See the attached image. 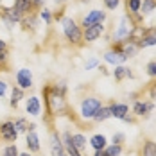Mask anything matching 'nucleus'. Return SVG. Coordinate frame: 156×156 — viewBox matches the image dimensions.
<instances>
[{"label":"nucleus","mask_w":156,"mask_h":156,"mask_svg":"<svg viewBox=\"0 0 156 156\" xmlns=\"http://www.w3.org/2000/svg\"><path fill=\"white\" fill-rule=\"evenodd\" d=\"M122 120H124V122H129V124H133V122H135V117H131V115L127 113V115H126Z\"/></svg>","instance_id":"38"},{"label":"nucleus","mask_w":156,"mask_h":156,"mask_svg":"<svg viewBox=\"0 0 156 156\" xmlns=\"http://www.w3.org/2000/svg\"><path fill=\"white\" fill-rule=\"evenodd\" d=\"M94 156H108V154H106L104 151H95V154H94Z\"/></svg>","instance_id":"39"},{"label":"nucleus","mask_w":156,"mask_h":156,"mask_svg":"<svg viewBox=\"0 0 156 156\" xmlns=\"http://www.w3.org/2000/svg\"><path fill=\"white\" fill-rule=\"evenodd\" d=\"M102 2H104L106 9H109V11H113V9H117L120 5V0H102Z\"/></svg>","instance_id":"32"},{"label":"nucleus","mask_w":156,"mask_h":156,"mask_svg":"<svg viewBox=\"0 0 156 156\" xmlns=\"http://www.w3.org/2000/svg\"><path fill=\"white\" fill-rule=\"evenodd\" d=\"M154 9H156V0H142V5H140V13H142V16L151 15Z\"/></svg>","instance_id":"25"},{"label":"nucleus","mask_w":156,"mask_h":156,"mask_svg":"<svg viewBox=\"0 0 156 156\" xmlns=\"http://www.w3.org/2000/svg\"><path fill=\"white\" fill-rule=\"evenodd\" d=\"M0 18L5 22L7 27H13L15 23H20L22 22V15L16 11L15 7H2L0 5Z\"/></svg>","instance_id":"4"},{"label":"nucleus","mask_w":156,"mask_h":156,"mask_svg":"<svg viewBox=\"0 0 156 156\" xmlns=\"http://www.w3.org/2000/svg\"><path fill=\"white\" fill-rule=\"evenodd\" d=\"M50 156H66V151L63 147L61 136L56 131H52V135H50Z\"/></svg>","instance_id":"8"},{"label":"nucleus","mask_w":156,"mask_h":156,"mask_svg":"<svg viewBox=\"0 0 156 156\" xmlns=\"http://www.w3.org/2000/svg\"><path fill=\"white\" fill-rule=\"evenodd\" d=\"M45 0H32V7H43Z\"/></svg>","instance_id":"37"},{"label":"nucleus","mask_w":156,"mask_h":156,"mask_svg":"<svg viewBox=\"0 0 156 156\" xmlns=\"http://www.w3.org/2000/svg\"><path fill=\"white\" fill-rule=\"evenodd\" d=\"M63 34L74 45L83 43V31H81V27L77 25V22L74 18H63Z\"/></svg>","instance_id":"2"},{"label":"nucleus","mask_w":156,"mask_h":156,"mask_svg":"<svg viewBox=\"0 0 156 156\" xmlns=\"http://www.w3.org/2000/svg\"><path fill=\"white\" fill-rule=\"evenodd\" d=\"M108 119H111V106H102V108L97 111V115L94 117L95 122H104Z\"/></svg>","instance_id":"22"},{"label":"nucleus","mask_w":156,"mask_h":156,"mask_svg":"<svg viewBox=\"0 0 156 156\" xmlns=\"http://www.w3.org/2000/svg\"><path fill=\"white\" fill-rule=\"evenodd\" d=\"M136 22H135V18L131 15H126L120 18V22H119V29L115 31V34H113V38H115V41H127L129 38H131V34H133V31L136 29Z\"/></svg>","instance_id":"1"},{"label":"nucleus","mask_w":156,"mask_h":156,"mask_svg":"<svg viewBox=\"0 0 156 156\" xmlns=\"http://www.w3.org/2000/svg\"><path fill=\"white\" fill-rule=\"evenodd\" d=\"M25 109H27V113L29 115H40V111H41V104H40V99L38 97H29L27 99V106H25Z\"/></svg>","instance_id":"17"},{"label":"nucleus","mask_w":156,"mask_h":156,"mask_svg":"<svg viewBox=\"0 0 156 156\" xmlns=\"http://www.w3.org/2000/svg\"><path fill=\"white\" fill-rule=\"evenodd\" d=\"M58 2H59V4H65V2H66V0H56V4H58Z\"/></svg>","instance_id":"42"},{"label":"nucleus","mask_w":156,"mask_h":156,"mask_svg":"<svg viewBox=\"0 0 156 156\" xmlns=\"http://www.w3.org/2000/svg\"><path fill=\"white\" fill-rule=\"evenodd\" d=\"M15 127L18 133H27V131H31V129H34V124H29L25 119H16L15 122Z\"/></svg>","instance_id":"24"},{"label":"nucleus","mask_w":156,"mask_h":156,"mask_svg":"<svg viewBox=\"0 0 156 156\" xmlns=\"http://www.w3.org/2000/svg\"><path fill=\"white\" fill-rule=\"evenodd\" d=\"M27 149H29V153H38L40 151V138H38V135H36V131L31 129V131H27Z\"/></svg>","instance_id":"13"},{"label":"nucleus","mask_w":156,"mask_h":156,"mask_svg":"<svg viewBox=\"0 0 156 156\" xmlns=\"http://www.w3.org/2000/svg\"><path fill=\"white\" fill-rule=\"evenodd\" d=\"M5 90H7V84H5L4 81H0V97L5 95Z\"/></svg>","instance_id":"35"},{"label":"nucleus","mask_w":156,"mask_h":156,"mask_svg":"<svg viewBox=\"0 0 156 156\" xmlns=\"http://www.w3.org/2000/svg\"><path fill=\"white\" fill-rule=\"evenodd\" d=\"M40 16H41V20H43L45 23H50V22H52V15H50V11H48V9H43Z\"/></svg>","instance_id":"33"},{"label":"nucleus","mask_w":156,"mask_h":156,"mask_svg":"<svg viewBox=\"0 0 156 156\" xmlns=\"http://www.w3.org/2000/svg\"><path fill=\"white\" fill-rule=\"evenodd\" d=\"M22 99H23V90L18 88V86H15V88H13V94H11V106L16 108V106L20 104Z\"/></svg>","instance_id":"26"},{"label":"nucleus","mask_w":156,"mask_h":156,"mask_svg":"<svg viewBox=\"0 0 156 156\" xmlns=\"http://www.w3.org/2000/svg\"><path fill=\"white\" fill-rule=\"evenodd\" d=\"M104 59L106 63H111V65H115V66H119V65H122V63L127 59L122 52H115V50H108L106 54H104Z\"/></svg>","instance_id":"14"},{"label":"nucleus","mask_w":156,"mask_h":156,"mask_svg":"<svg viewBox=\"0 0 156 156\" xmlns=\"http://www.w3.org/2000/svg\"><path fill=\"white\" fill-rule=\"evenodd\" d=\"M127 113H129V106L127 104H119V102H113L111 104V117L122 120Z\"/></svg>","instance_id":"16"},{"label":"nucleus","mask_w":156,"mask_h":156,"mask_svg":"<svg viewBox=\"0 0 156 156\" xmlns=\"http://www.w3.org/2000/svg\"><path fill=\"white\" fill-rule=\"evenodd\" d=\"M147 94H149V99L151 102H156V79H153L147 86Z\"/></svg>","instance_id":"29"},{"label":"nucleus","mask_w":156,"mask_h":156,"mask_svg":"<svg viewBox=\"0 0 156 156\" xmlns=\"http://www.w3.org/2000/svg\"><path fill=\"white\" fill-rule=\"evenodd\" d=\"M102 32H104V25H102V23L90 25V27H86V29L83 31V40H84L86 43H92V41H95V40L101 38Z\"/></svg>","instance_id":"6"},{"label":"nucleus","mask_w":156,"mask_h":156,"mask_svg":"<svg viewBox=\"0 0 156 156\" xmlns=\"http://www.w3.org/2000/svg\"><path fill=\"white\" fill-rule=\"evenodd\" d=\"M138 50H140V47L135 41H124L122 47H120V52L124 54L126 58H135L138 54Z\"/></svg>","instance_id":"15"},{"label":"nucleus","mask_w":156,"mask_h":156,"mask_svg":"<svg viewBox=\"0 0 156 156\" xmlns=\"http://www.w3.org/2000/svg\"><path fill=\"white\" fill-rule=\"evenodd\" d=\"M94 66H97V59H95V58H92L90 61L86 63V70H90V68H94Z\"/></svg>","instance_id":"36"},{"label":"nucleus","mask_w":156,"mask_h":156,"mask_svg":"<svg viewBox=\"0 0 156 156\" xmlns=\"http://www.w3.org/2000/svg\"><path fill=\"white\" fill-rule=\"evenodd\" d=\"M101 108H102L101 99H97V97H86L81 102V117L83 119H94Z\"/></svg>","instance_id":"3"},{"label":"nucleus","mask_w":156,"mask_h":156,"mask_svg":"<svg viewBox=\"0 0 156 156\" xmlns=\"http://www.w3.org/2000/svg\"><path fill=\"white\" fill-rule=\"evenodd\" d=\"M142 0H126V11L127 15H138L140 13Z\"/></svg>","instance_id":"23"},{"label":"nucleus","mask_w":156,"mask_h":156,"mask_svg":"<svg viewBox=\"0 0 156 156\" xmlns=\"http://www.w3.org/2000/svg\"><path fill=\"white\" fill-rule=\"evenodd\" d=\"M90 145L95 151H104L106 149V136L104 135H94L92 140H90Z\"/></svg>","instance_id":"20"},{"label":"nucleus","mask_w":156,"mask_h":156,"mask_svg":"<svg viewBox=\"0 0 156 156\" xmlns=\"http://www.w3.org/2000/svg\"><path fill=\"white\" fill-rule=\"evenodd\" d=\"M0 138L5 142H16L18 138V131H16L15 124L11 120H5L0 124Z\"/></svg>","instance_id":"5"},{"label":"nucleus","mask_w":156,"mask_h":156,"mask_svg":"<svg viewBox=\"0 0 156 156\" xmlns=\"http://www.w3.org/2000/svg\"><path fill=\"white\" fill-rule=\"evenodd\" d=\"M7 48L5 50H0V70H5V66H7Z\"/></svg>","instance_id":"31"},{"label":"nucleus","mask_w":156,"mask_h":156,"mask_svg":"<svg viewBox=\"0 0 156 156\" xmlns=\"http://www.w3.org/2000/svg\"><path fill=\"white\" fill-rule=\"evenodd\" d=\"M20 156H31V153H20Z\"/></svg>","instance_id":"41"},{"label":"nucleus","mask_w":156,"mask_h":156,"mask_svg":"<svg viewBox=\"0 0 156 156\" xmlns=\"http://www.w3.org/2000/svg\"><path fill=\"white\" fill-rule=\"evenodd\" d=\"M126 140L124 133H117V135H113V144H122Z\"/></svg>","instance_id":"34"},{"label":"nucleus","mask_w":156,"mask_h":156,"mask_svg":"<svg viewBox=\"0 0 156 156\" xmlns=\"http://www.w3.org/2000/svg\"><path fill=\"white\" fill-rule=\"evenodd\" d=\"M113 77H115V81L120 83V81H124L126 77H135V76H133V72H131L129 68L119 65V66H115V70H113Z\"/></svg>","instance_id":"18"},{"label":"nucleus","mask_w":156,"mask_h":156,"mask_svg":"<svg viewBox=\"0 0 156 156\" xmlns=\"http://www.w3.org/2000/svg\"><path fill=\"white\" fill-rule=\"evenodd\" d=\"M2 156H20V153H18V147H16L15 144L5 145V147H4V151H2Z\"/></svg>","instance_id":"28"},{"label":"nucleus","mask_w":156,"mask_h":156,"mask_svg":"<svg viewBox=\"0 0 156 156\" xmlns=\"http://www.w3.org/2000/svg\"><path fill=\"white\" fill-rule=\"evenodd\" d=\"M104 153L108 156H120L122 154V144H113V145H109L104 149Z\"/></svg>","instance_id":"27"},{"label":"nucleus","mask_w":156,"mask_h":156,"mask_svg":"<svg viewBox=\"0 0 156 156\" xmlns=\"http://www.w3.org/2000/svg\"><path fill=\"white\" fill-rule=\"evenodd\" d=\"M72 144H74V147L77 149L81 154L86 151V138H84L81 133H76V135H72Z\"/></svg>","instance_id":"21"},{"label":"nucleus","mask_w":156,"mask_h":156,"mask_svg":"<svg viewBox=\"0 0 156 156\" xmlns=\"http://www.w3.org/2000/svg\"><path fill=\"white\" fill-rule=\"evenodd\" d=\"M106 20V13L104 11H90L88 15L83 18V27L86 29V27H90V25H97V23H102Z\"/></svg>","instance_id":"9"},{"label":"nucleus","mask_w":156,"mask_h":156,"mask_svg":"<svg viewBox=\"0 0 156 156\" xmlns=\"http://www.w3.org/2000/svg\"><path fill=\"white\" fill-rule=\"evenodd\" d=\"M154 109V102H147V101H136L133 104V113L136 117H144V115H149V111Z\"/></svg>","instance_id":"11"},{"label":"nucleus","mask_w":156,"mask_h":156,"mask_svg":"<svg viewBox=\"0 0 156 156\" xmlns=\"http://www.w3.org/2000/svg\"><path fill=\"white\" fill-rule=\"evenodd\" d=\"M145 74L149 76V77L156 79V61H151L147 65V68H145Z\"/></svg>","instance_id":"30"},{"label":"nucleus","mask_w":156,"mask_h":156,"mask_svg":"<svg viewBox=\"0 0 156 156\" xmlns=\"http://www.w3.org/2000/svg\"><path fill=\"white\" fill-rule=\"evenodd\" d=\"M13 7L22 15V18L25 15H31L32 9H34V7H32V0H15V5H13Z\"/></svg>","instance_id":"12"},{"label":"nucleus","mask_w":156,"mask_h":156,"mask_svg":"<svg viewBox=\"0 0 156 156\" xmlns=\"http://www.w3.org/2000/svg\"><path fill=\"white\" fill-rule=\"evenodd\" d=\"M5 41H4V40H0V50H5Z\"/></svg>","instance_id":"40"},{"label":"nucleus","mask_w":156,"mask_h":156,"mask_svg":"<svg viewBox=\"0 0 156 156\" xmlns=\"http://www.w3.org/2000/svg\"><path fill=\"white\" fill-rule=\"evenodd\" d=\"M153 45H156V27H147L144 38L138 41V47L147 48V47H153Z\"/></svg>","instance_id":"10"},{"label":"nucleus","mask_w":156,"mask_h":156,"mask_svg":"<svg viewBox=\"0 0 156 156\" xmlns=\"http://www.w3.org/2000/svg\"><path fill=\"white\" fill-rule=\"evenodd\" d=\"M140 156H156V142H153V140H144Z\"/></svg>","instance_id":"19"},{"label":"nucleus","mask_w":156,"mask_h":156,"mask_svg":"<svg viewBox=\"0 0 156 156\" xmlns=\"http://www.w3.org/2000/svg\"><path fill=\"white\" fill-rule=\"evenodd\" d=\"M16 83H18V88L22 90H27L32 86V72L29 68H20L16 72Z\"/></svg>","instance_id":"7"}]
</instances>
